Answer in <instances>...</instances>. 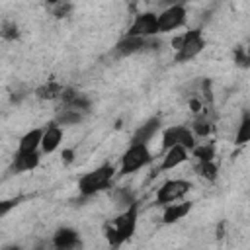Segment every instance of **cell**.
<instances>
[{"instance_id": "44dd1931", "label": "cell", "mask_w": 250, "mask_h": 250, "mask_svg": "<svg viewBox=\"0 0 250 250\" xmlns=\"http://www.w3.org/2000/svg\"><path fill=\"white\" fill-rule=\"evenodd\" d=\"M232 59H234V64H236V66H240V68H250V39L234 49Z\"/></svg>"}, {"instance_id": "7a4b0ae2", "label": "cell", "mask_w": 250, "mask_h": 250, "mask_svg": "<svg viewBox=\"0 0 250 250\" xmlns=\"http://www.w3.org/2000/svg\"><path fill=\"white\" fill-rule=\"evenodd\" d=\"M113 176H115V168L111 164H102V166L94 168L92 172H86L78 180V191H80V195L92 197V195L107 189L111 186Z\"/></svg>"}, {"instance_id": "ac0fdd59", "label": "cell", "mask_w": 250, "mask_h": 250, "mask_svg": "<svg viewBox=\"0 0 250 250\" xmlns=\"http://www.w3.org/2000/svg\"><path fill=\"white\" fill-rule=\"evenodd\" d=\"M62 84H59L57 80H49L45 84H41L37 90H35V96L39 100H59L61 94H62Z\"/></svg>"}, {"instance_id": "8992f818", "label": "cell", "mask_w": 250, "mask_h": 250, "mask_svg": "<svg viewBox=\"0 0 250 250\" xmlns=\"http://www.w3.org/2000/svg\"><path fill=\"white\" fill-rule=\"evenodd\" d=\"M174 145H182V146H186L188 150H193L195 145H197L193 131L188 129L186 125H172V127H168V129L164 131V135H162V148L168 150V148L174 146Z\"/></svg>"}, {"instance_id": "d6986e66", "label": "cell", "mask_w": 250, "mask_h": 250, "mask_svg": "<svg viewBox=\"0 0 250 250\" xmlns=\"http://www.w3.org/2000/svg\"><path fill=\"white\" fill-rule=\"evenodd\" d=\"M191 131H193L195 137H207V135H211V131H213V121L207 117L205 109H201V111L197 113V117L193 119Z\"/></svg>"}, {"instance_id": "ba28073f", "label": "cell", "mask_w": 250, "mask_h": 250, "mask_svg": "<svg viewBox=\"0 0 250 250\" xmlns=\"http://www.w3.org/2000/svg\"><path fill=\"white\" fill-rule=\"evenodd\" d=\"M156 33H160L158 27V16L154 12H143L139 16H135L133 23L129 25L125 35H141V37H154Z\"/></svg>"}, {"instance_id": "603a6c76", "label": "cell", "mask_w": 250, "mask_h": 250, "mask_svg": "<svg viewBox=\"0 0 250 250\" xmlns=\"http://www.w3.org/2000/svg\"><path fill=\"white\" fill-rule=\"evenodd\" d=\"M195 172H197L201 178L213 182V180H217V176H219V166L215 164V160H205V162H197Z\"/></svg>"}, {"instance_id": "6da1fadb", "label": "cell", "mask_w": 250, "mask_h": 250, "mask_svg": "<svg viewBox=\"0 0 250 250\" xmlns=\"http://www.w3.org/2000/svg\"><path fill=\"white\" fill-rule=\"evenodd\" d=\"M137 221H139V203H133L131 207L123 209L113 221L104 225V236L105 240L117 248L121 246L125 240H129L137 229Z\"/></svg>"}, {"instance_id": "277c9868", "label": "cell", "mask_w": 250, "mask_h": 250, "mask_svg": "<svg viewBox=\"0 0 250 250\" xmlns=\"http://www.w3.org/2000/svg\"><path fill=\"white\" fill-rule=\"evenodd\" d=\"M152 162V154L148 150L146 145L143 143H131V146L123 152L121 156V166H119V176L125 174H133L141 168H145L146 164Z\"/></svg>"}, {"instance_id": "9a60e30c", "label": "cell", "mask_w": 250, "mask_h": 250, "mask_svg": "<svg viewBox=\"0 0 250 250\" xmlns=\"http://www.w3.org/2000/svg\"><path fill=\"white\" fill-rule=\"evenodd\" d=\"M188 148L182 146V145H174L170 146L168 150H164V158H162V164H160V170H172L176 166H180L182 162L188 160Z\"/></svg>"}, {"instance_id": "7402d4cb", "label": "cell", "mask_w": 250, "mask_h": 250, "mask_svg": "<svg viewBox=\"0 0 250 250\" xmlns=\"http://www.w3.org/2000/svg\"><path fill=\"white\" fill-rule=\"evenodd\" d=\"M248 143H250V113H244L238 129H236V135H234V145L242 146Z\"/></svg>"}, {"instance_id": "d4e9b609", "label": "cell", "mask_w": 250, "mask_h": 250, "mask_svg": "<svg viewBox=\"0 0 250 250\" xmlns=\"http://www.w3.org/2000/svg\"><path fill=\"white\" fill-rule=\"evenodd\" d=\"M197 162H205V160H215V145L213 143H205V145H195V148L191 150Z\"/></svg>"}, {"instance_id": "30bf717a", "label": "cell", "mask_w": 250, "mask_h": 250, "mask_svg": "<svg viewBox=\"0 0 250 250\" xmlns=\"http://www.w3.org/2000/svg\"><path fill=\"white\" fill-rule=\"evenodd\" d=\"M59 100H61V107H72V109H78V111H84V113H88L90 105H92V102L86 94H80L72 88H64Z\"/></svg>"}, {"instance_id": "484cf974", "label": "cell", "mask_w": 250, "mask_h": 250, "mask_svg": "<svg viewBox=\"0 0 250 250\" xmlns=\"http://www.w3.org/2000/svg\"><path fill=\"white\" fill-rule=\"evenodd\" d=\"M2 37L6 41H16L20 37V27L16 25V21H4L2 23Z\"/></svg>"}, {"instance_id": "5bb4252c", "label": "cell", "mask_w": 250, "mask_h": 250, "mask_svg": "<svg viewBox=\"0 0 250 250\" xmlns=\"http://www.w3.org/2000/svg\"><path fill=\"white\" fill-rule=\"evenodd\" d=\"M160 125H162V121H160V117H158V115H156V117L146 119L141 127H137V131H135V133H133V137H131V143H143V145H148V141L158 133Z\"/></svg>"}, {"instance_id": "2e32d148", "label": "cell", "mask_w": 250, "mask_h": 250, "mask_svg": "<svg viewBox=\"0 0 250 250\" xmlns=\"http://www.w3.org/2000/svg\"><path fill=\"white\" fill-rule=\"evenodd\" d=\"M193 203L191 201H184V203H168L164 213H162V223L164 225H172V223H178L180 219H184L189 211H191Z\"/></svg>"}, {"instance_id": "e0dca14e", "label": "cell", "mask_w": 250, "mask_h": 250, "mask_svg": "<svg viewBox=\"0 0 250 250\" xmlns=\"http://www.w3.org/2000/svg\"><path fill=\"white\" fill-rule=\"evenodd\" d=\"M41 141H43V129H31L27 131L21 139H20V145H18V150H37L41 148Z\"/></svg>"}, {"instance_id": "4dcf8cb0", "label": "cell", "mask_w": 250, "mask_h": 250, "mask_svg": "<svg viewBox=\"0 0 250 250\" xmlns=\"http://www.w3.org/2000/svg\"><path fill=\"white\" fill-rule=\"evenodd\" d=\"M45 2H47V4H53V6H55V4H59L61 0H45Z\"/></svg>"}, {"instance_id": "f1b7e54d", "label": "cell", "mask_w": 250, "mask_h": 250, "mask_svg": "<svg viewBox=\"0 0 250 250\" xmlns=\"http://www.w3.org/2000/svg\"><path fill=\"white\" fill-rule=\"evenodd\" d=\"M61 156H62V162H64V164H70V162L74 160V150H72V148H64Z\"/></svg>"}, {"instance_id": "8fae6325", "label": "cell", "mask_w": 250, "mask_h": 250, "mask_svg": "<svg viewBox=\"0 0 250 250\" xmlns=\"http://www.w3.org/2000/svg\"><path fill=\"white\" fill-rule=\"evenodd\" d=\"M53 246L59 248V250H72V248H78L82 246L80 242V234L70 229V227H61L57 229V232L53 234Z\"/></svg>"}, {"instance_id": "4316f807", "label": "cell", "mask_w": 250, "mask_h": 250, "mask_svg": "<svg viewBox=\"0 0 250 250\" xmlns=\"http://www.w3.org/2000/svg\"><path fill=\"white\" fill-rule=\"evenodd\" d=\"M70 10H72V4L66 2V0H61L59 4H55L53 14H55V18H66L70 14Z\"/></svg>"}, {"instance_id": "cb8c5ba5", "label": "cell", "mask_w": 250, "mask_h": 250, "mask_svg": "<svg viewBox=\"0 0 250 250\" xmlns=\"http://www.w3.org/2000/svg\"><path fill=\"white\" fill-rule=\"evenodd\" d=\"M113 201H115V205H117L121 211L127 209V207H131L133 203H137L135 195H133L127 188H119V189H115V193H113Z\"/></svg>"}, {"instance_id": "9c48e42d", "label": "cell", "mask_w": 250, "mask_h": 250, "mask_svg": "<svg viewBox=\"0 0 250 250\" xmlns=\"http://www.w3.org/2000/svg\"><path fill=\"white\" fill-rule=\"evenodd\" d=\"M186 6H168L162 10V14L158 16V27H160V33H168V31H174L178 27H182L186 23Z\"/></svg>"}, {"instance_id": "83f0119b", "label": "cell", "mask_w": 250, "mask_h": 250, "mask_svg": "<svg viewBox=\"0 0 250 250\" xmlns=\"http://www.w3.org/2000/svg\"><path fill=\"white\" fill-rule=\"evenodd\" d=\"M20 201H21V197H16V199H8V201H2V203H0V215L4 217V215H6V213H8V211L14 207V205H18Z\"/></svg>"}, {"instance_id": "ffe728a7", "label": "cell", "mask_w": 250, "mask_h": 250, "mask_svg": "<svg viewBox=\"0 0 250 250\" xmlns=\"http://www.w3.org/2000/svg\"><path fill=\"white\" fill-rule=\"evenodd\" d=\"M82 115H84V111H78V109H72V107H59L55 121L59 125H76V123L82 121Z\"/></svg>"}, {"instance_id": "4fadbf2b", "label": "cell", "mask_w": 250, "mask_h": 250, "mask_svg": "<svg viewBox=\"0 0 250 250\" xmlns=\"http://www.w3.org/2000/svg\"><path fill=\"white\" fill-rule=\"evenodd\" d=\"M39 150H18L16 156H14V162H12V172L20 174V172H27V170H33L39 166Z\"/></svg>"}, {"instance_id": "7c38bea8", "label": "cell", "mask_w": 250, "mask_h": 250, "mask_svg": "<svg viewBox=\"0 0 250 250\" xmlns=\"http://www.w3.org/2000/svg\"><path fill=\"white\" fill-rule=\"evenodd\" d=\"M61 141H62V129L57 121L49 123L45 129H43V141H41V152L45 154H51L55 152L59 146H61Z\"/></svg>"}, {"instance_id": "f546056e", "label": "cell", "mask_w": 250, "mask_h": 250, "mask_svg": "<svg viewBox=\"0 0 250 250\" xmlns=\"http://www.w3.org/2000/svg\"><path fill=\"white\" fill-rule=\"evenodd\" d=\"M186 2H189V0H160V4H164L166 8L168 6H184Z\"/></svg>"}, {"instance_id": "5b68a950", "label": "cell", "mask_w": 250, "mask_h": 250, "mask_svg": "<svg viewBox=\"0 0 250 250\" xmlns=\"http://www.w3.org/2000/svg\"><path fill=\"white\" fill-rule=\"evenodd\" d=\"M158 41H152V37H141V35H125L121 37L115 47H113V55L115 57H131L137 53H145L150 49H158Z\"/></svg>"}, {"instance_id": "3957f363", "label": "cell", "mask_w": 250, "mask_h": 250, "mask_svg": "<svg viewBox=\"0 0 250 250\" xmlns=\"http://www.w3.org/2000/svg\"><path fill=\"white\" fill-rule=\"evenodd\" d=\"M172 47L176 49V62H188L195 59L203 49H205V37L201 29H189L182 35H178L172 41Z\"/></svg>"}, {"instance_id": "52a82bcc", "label": "cell", "mask_w": 250, "mask_h": 250, "mask_svg": "<svg viewBox=\"0 0 250 250\" xmlns=\"http://www.w3.org/2000/svg\"><path fill=\"white\" fill-rule=\"evenodd\" d=\"M189 189H191V184L188 180H180V178L168 180V182H164L158 188V191H156V203H160V205L174 203V201L182 199Z\"/></svg>"}]
</instances>
